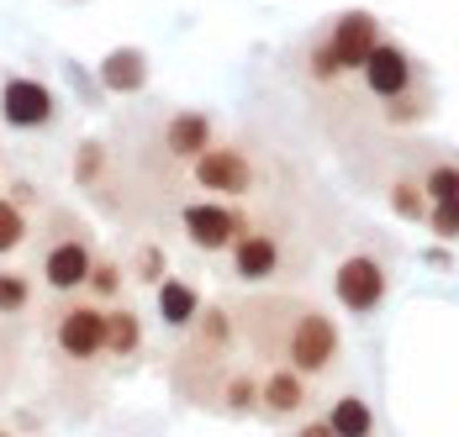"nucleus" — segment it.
<instances>
[{
	"label": "nucleus",
	"mask_w": 459,
	"mask_h": 437,
	"mask_svg": "<svg viewBox=\"0 0 459 437\" xmlns=\"http://www.w3.org/2000/svg\"><path fill=\"white\" fill-rule=\"evenodd\" d=\"M359 85L369 100H380L391 111V122H417L422 111L407 106V95H422V74H417V58L396 38H380L369 47V58L359 64Z\"/></svg>",
	"instance_id": "nucleus-1"
},
{
	"label": "nucleus",
	"mask_w": 459,
	"mask_h": 437,
	"mask_svg": "<svg viewBox=\"0 0 459 437\" xmlns=\"http://www.w3.org/2000/svg\"><path fill=\"white\" fill-rule=\"evenodd\" d=\"M338 348H343V338H338V321L327 316V311H296L290 316V327H285V338H280V353H285V364L296 369V374H322V369H333L338 364Z\"/></svg>",
	"instance_id": "nucleus-2"
},
{
	"label": "nucleus",
	"mask_w": 459,
	"mask_h": 437,
	"mask_svg": "<svg viewBox=\"0 0 459 437\" xmlns=\"http://www.w3.org/2000/svg\"><path fill=\"white\" fill-rule=\"evenodd\" d=\"M95 263V243L74 227L69 217H58V232L43 243V259H38V274H43V285L53 296H80L85 290V274H91Z\"/></svg>",
	"instance_id": "nucleus-3"
},
{
	"label": "nucleus",
	"mask_w": 459,
	"mask_h": 437,
	"mask_svg": "<svg viewBox=\"0 0 459 437\" xmlns=\"http://www.w3.org/2000/svg\"><path fill=\"white\" fill-rule=\"evenodd\" d=\"M64 116V95L38 74H5L0 80V122L11 132H48Z\"/></svg>",
	"instance_id": "nucleus-4"
},
{
	"label": "nucleus",
	"mask_w": 459,
	"mask_h": 437,
	"mask_svg": "<svg viewBox=\"0 0 459 437\" xmlns=\"http://www.w3.org/2000/svg\"><path fill=\"white\" fill-rule=\"evenodd\" d=\"M190 184L212 201H238L259 184V164L238 148V142H212L195 164H190Z\"/></svg>",
	"instance_id": "nucleus-5"
},
{
	"label": "nucleus",
	"mask_w": 459,
	"mask_h": 437,
	"mask_svg": "<svg viewBox=\"0 0 459 437\" xmlns=\"http://www.w3.org/2000/svg\"><path fill=\"white\" fill-rule=\"evenodd\" d=\"M248 227H254V217L243 206H232V201H212L206 195V201L180 206V232L190 237V248H201V253H228Z\"/></svg>",
	"instance_id": "nucleus-6"
},
{
	"label": "nucleus",
	"mask_w": 459,
	"mask_h": 437,
	"mask_svg": "<svg viewBox=\"0 0 459 437\" xmlns=\"http://www.w3.org/2000/svg\"><path fill=\"white\" fill-rule=\"evenodd\" d=\"M53 348L64 364H100L106 358V306L95 301H64L53 321Z\"/></svg>",
	"instance_id": "nucleus-7"
},
{
	"label": "nucleus",
	"mask_w": 459,
	"mask_h": 437,
	"mask_svg": "<svg viewBox=\"0 0 459 437\" xmlns=\"http://www.w3.org/2000/svg\"><path fill=\"white\" fill-rule=\"evenodd\" d=\"M385 32H380V16L365 11V5H349V11H338L327 27H322V43L333 53V64L343 69V80L349 74H359V64L369 58V47L380 43Z\"/></svg>",
	"instance_id": "nucleus-8"
},
{
	"label": "nucleus",
	"mask_w": 459,
	"mask_h": 437,
	"mask_svg": "<svg viewBox=\"0 0 459 437\" xmlns=\"http://www.w3.org/2000/svg\"><path fill=\"white\" fill-rule=\"evenodd\" d=\"M385 290H391V274H385V263L375 253H343L338 269H333V296H338V306L354 311V316H369L385 301Z\"/></svg>",
	"instance_id": "nucleus-9"
},
{
	"label": "nucleus",
	"mask_w": 459,
	"mask_h": 437,
	"mask_svg": "<svg viewBox=\"0 0 459 437\" xmlns=\"http://www.w3.org/2000/svg\"><path fill=\"white\" fill-rule=\"evenodd\" d=\"M228 269L243 279V285H270L280 269H285V248H280L275 232L248 227V232H243V237L228 248Z\"/></svg>",
	"instance_id": "nucleus-10"
},
{
	"label": "nucleus",
	"mask_w": 459,
	"mask_h": 437,
	"mask_svg": "<svg viewBox=\"0 0 459 437\" xmlns=\"http://www.w3.org/2000/svg\"><path fill=\"white\" fill-rule=\"evenodd\" d=\"M159 137H164V153H169V159H180V164H195L212 142H222V137H217V122H212L206 111H195V106L169 111V116H164V127H159Z\"/></svg>",
	"instance_id": "nucleus-11"
},
{
	"label": "nucleus",
	"mask_w": 459,
	"mask_h": 437,
	"mask_svg": "<svg viewBox=\"0 0 459 437\" xmlns=\"http://www.w3.org/2000/svg\"><path fill=\"white\" fill-rule=\"evenodd\" d=\"M307 374H296L290 364H280L270 369L264 380H259V411H270V416H296V411H307Z\"/></svg>",
	"instance_id": "nucleus-12"
},
{
	"label": "nucleus",
	"mask_w": 459,
	"mask_h": 437,
	"mask_svg": "<svg viewBox=\"0 0 459 437\" xmlns=\"http://www.w3.org/2000/svg\"><path fill=\"white\" fill-rule=\"evenodd\" d=\"M95 80H100V90H111V95H138L148 85V58H143L138 47H111L100 58Z\"/></svg>",
	"instance_id": "nucleus-13"
},
{
	"label": "nucleus",
	"mask_w": 459,
	"mask_h": 437,
	"mask_svg": "<svg viewBox=\"0 0 459 437\" xmlns=\"http://www.w3.org/2000/svg\"><path fill=\"white\" fill-rule=\"evenodd\" d=\"M153 290H159V321H164V327H175V332H180V327H190V321L201 316V290H195L190 279L164 274Z\"/></svg>",
	"instance_id": "nucleus-14"
},
{
	"label": "nucleus",
	"mask_w": 459,
	"mask_h": 437,
	"mask_svg": "<svg viewBox=\"0 0 459 437\" xmlns=\"http://www.w3.org/2000/svg\"><path fill=\"white\" fill-rule=\"evenodd\" d=\"M322 422H327L333 437H375V411H369V400H359V395H338Z\"/></svg>",
	"instance_id": "nucleus-15"
},
{
	"label": "nucleus",
	"mask_w": 459,
	"mask_h": 437,
	"mask_svg": "<svg viewBox=\"0 0 459 437\" xmlns=\"http://www.w3.org/2000/svg\"><path fill=\"white\" fill-rule=\"evenodd\" d=\"M143 353V321L127 306H106V358H138Z\"/></svg>",
	"instance_id": "nucleus-16"
},
{
	"label": "nucleus",
	"mask_w": 459,
	"mask_h": 437,
	"mask_svg": "<svg viewBox=\"0 0 459 437\" xmlns=\"http://www.w3.org/2000/svg\"><path fill=\"white\" fill-rule=\"evenodd\" d=\"M38 296V279L16 263H0V316H27Z\"/></svg>",
	"instance_id": "nucleus-17"
},
{
	"label": "nucleus",
	"mask_w": 459,
	"mask_h": 437,
	"mask_svg": "<svg viewBox=\"0 0 459 437\" xmlns=\"http://www.w3.org/2000/svg\"><path fill=\"white\" fill-rule=\"evenodd\" d=\"M27 237H32V211H27V206H16L11 195H0V259L22 253V248H27Z\"/></svg>",
	"instance_id": "nucleus-18"
},
{
	"label": "nucleus",
	"mask_w": 459,
	"mask_h": 437,
	"mask_svg": "<svg viewBox=\"0 0 459 437\" xmlns=\"http://www.w3.org/2000/svg\"><path fill=\"white\" fill-rule=\"evenodd\" d=\"M122 263L117 259H106V253H95L91 263V274H85V290H91V301L95 306H117V296H122Z\"/></svg>",
	"instance_id": "nucleus-19"
},
{
	"label": "nucleus",
	"mask_w": 459,
	"mask_h": 437,
	"mask_svg": "<svg viewBox=\"0 0 459 437\" xmlns=\"http://www.w3.org/2000/svg\"><path fill=\"white\" fill-rule=\"evenodd\" d=\"M417 184H422L428 206H433V201H459V159H433V164L417 175Z\"/></svg>",
	"instance_id": "nucleus-20"
},
{
	"label": "nucleus",
	"mask_w": 459,
	"mask_h": 437,
	"mask_svg": "<svg viewBox=\"0 0 459 437\" xmlns=\"http://www.w3.org/2000/svg\"><path fill=\"white\" fill-rule=\"evenodd\" d=\"M106 164H111L106 142H95V137H85V142L74 148V184H80V190H95V184L106 179Z\"/></svg>",
	"instance_id": "nucleus-21"
},
{
	"label": "nucleus",
	"mask_w": 459,
	"mask_h": 437,
	"mask_svg": "<svg viewBox=\"0 0 459 437\" xmlns=\"http://www.w3.org/2000/svg\"><path fill=\"white\" fill-rule=\"evenodd\" d=\"M391 211L402 221H422L428 217V195L417 179H391Z\"/></svg>",
	"instance_id": "nucleus-22"
},
{
	"label": "nucleus",
	"mask_w": 459,
	"mask_h": 437,
	"mask_svg": "<svg viewBox=\"0 0 459 437\" xmlns=\"http://www.w3.org/2000/svg\"><path fill=\"white\" fill-rule=\"evenodd\" d=\"M343 80V69L333 64V53H327V43L317 38H307V85H338Z\"/></svg>",
	"instance_id": "nucleus-23"
},
{
	"label": "nucleus",
	"mask_w": 459,
	"mask_h": 437,
	"mask_svg": "<svg viewBox=\"0 0 459 437\" xmlns=\"http://www.w3.org/2000/svg\"><path fill=\"white\" fill-rule=\"evenodd\" d=\"M422 227H428L433 237H444V243H459V201H433L428 217H422Z\"/></svg>",
	"instance_id": "nucleus-24"
},
{
	"label": "nucleus",
	"mask_w": 459,
	"mask_h": 437,
	"mask_svg": "<svg viewBox=\"0 0 459 437\" xmlns=\"http://www.w3.org/2000/svg\"><path fill=\"white\" fill-rule=\"evenodd\" d=\"M222 411H232V416H243V411H259V380H248V374L228 380V390H222Z\"/></svg>",
	"instance_id": "nucleus-25"
},
{
	"label": "nucleus",
	"mask_w": 459,
	"mask_h": 437,
	"mask_svg": "<svg viewBox=\"0 0 459 437\" xmlns=\"http://www.w3.org/2000/svg\"><path fill=\"white\" fill-rule=\"evenodd\" d=\"M133 274H138L143 285H159V279L169 274V269H164V248H159V243H143L138 253H133Z\"/></svg>",
	"instance_id": "nucleus-26"
},
{
	"label": "nucleus",
	"mask_w": 459,
	"mask_h": 437,
	"mask_svg": "<svg viewBox=\"0 0 459 437\" xmlns=\"http://www.w3.org/2000/svg\"><path fill=\"white\" fill-rule=\"evenodd\" d=\"M296 437H333V433H327V422H307V427H296Z\"/></svg>",
	"instance_id": "nucleus-27"
},
{
	"label": "nucleus",
	"mask_w": 459,
	"mask_h": 437,
	"mask_svg": "<svg viewBox=\"0 0 459 437\" xmlns=\"http://www.w3.org/2000/svg\"><path fill=\"white\" fill-rule=\"evenodd\" d=\"M0 437H16V433H11V427H0Z\"/></svg>",
	"instance_id": "nucleus-28"
}]
</instances>
